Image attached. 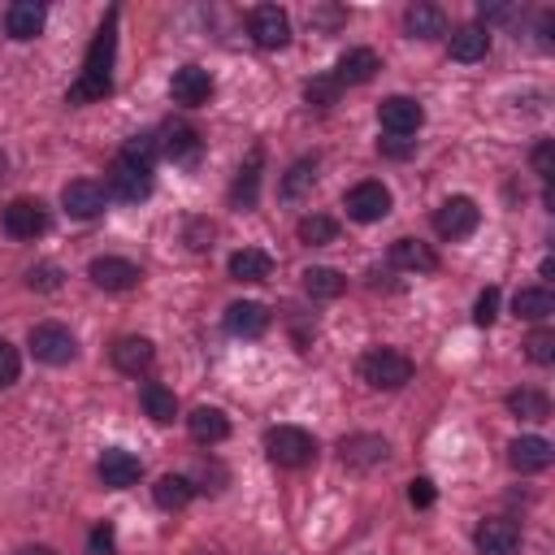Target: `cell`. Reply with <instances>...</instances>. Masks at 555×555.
<instances>
[{
  "instance_id": "obj_3",
  "label": "cell",
  "mask_w": 555,
  "mask_h": 555,
  "mask_svg": "<svg viewBox=\"0 0 555 555\" xmlns=\"http://www.w3.org/2000/svg\"><path fill=\"white\" fill-rule=\"evenodd\" d=\"M264 455L278 464V468H308L317 460V438L299 425H273L264 434Z\"/></svg>"
},
{
  "instance_id": "obj_48",
  "label": "cell",
  "mask_w": 555,
  "mask_h": 555,
  "mask_svg": "<svg viewBox=\"0 0 555 555\" xmlns=\"http://www.w3.org/2000/svg\"><path fill=\"white\" fill-rule=\"evenodd\" d=\"M516 17V4H481V22H507Z\"/></svg>"
},
{
  "instance_id": "obj_8",
  "label": "cell",
  "mask_w": 555,
  "mask_h": 555,
  "mask_svg": "<svg viewBox=\"0 0 555 555\" xmlns=\"http://www.w3.org/2000/svg\"><path fill=\"white\" fill-rule=\"evenodd\" d=\"M338 460L351 468V473H373L390 460V442L382 434H347L338 442Z\"/></svg>"
},
{
  "instance_id": "obj_34",
  "label": "cell",
  "mask_w": 555,
  "mask_h": 555,
  "mask_svg": "<svg viewBox=\"0 0 555 555\" xmlns=\"http://www.w3.org/2000/svg\"><path fill=\"white\" fill-rule=\"evenodd\" d=\"M507 412L520 416V421H551V399L533 386H520L507 395Z\"/></svg>"
},
{
  "instance_id": "obj_39",
  "label": "cell",
  "mask_w": 555,
  "mask_h": 555,
  "mask_svg": "<svg viewBox=\"0 0 555 555\" xmlns=\"http://www.w3.org/2000/svg\"><path fill=\"white\" fill-rule=\"evenodd\" d=\"M529 160H533V173L542 178V186H551V173H555V147H551V139H538L533 152H529Z\"/></svg>"
},
{
  "instance_id": "obj_6",
  "label": "cell",
  "mask_w": 555,
  "mask_h": 555,
  "mask_svg": "<svg viewBox=\"0 0 555 555\" xmlns=\"http://www.w3.org/2000/svg\"><path fill=\"white\" fill-rule=\"evenodd\" d=\"M247 35H251L256 48H269V52L286 48L291 43V13L278 9V4H256L247 13Z\"/></svg>"
},
{
  "instance_id": "obj_9",
  "label": "cell",
  "mask_w": 555,
  "mask_h": 555,
  "mask_svg": "<svg viewBox=\"0 0 555 555\" xmlns=\"http://www.w3.org/2000/svg\"><path fill=\"white\" fill-rule=\"evenodd\" d=\"M477 221H481V208H477V199H468V195H451V199H442L438 212H434V230H438L442 238H468V234L477 230Z\"/></svg>"
},
{
  "instance_id": "obj_14",
  "label": "cell",
  "mask_w": 555,
  "mask_h": 555,
  "mask_svg": "<svg viewBox=\"0 0 555 555\" xmlns=\"http://www.w3.org/2000/svg\"><path fill=\"white\" fill-rule=\"evenodd\" d=\"M95 473H100V481L108 490H126V486H134L143 477V460L134 451H126V447H108V451H100Z\"/></svg>"
},
{
  "instance_id": "obj_2",
  "label": "cell",
  "mask_w": 555,
  "mask_h": 555,
  "mask_svg": "<svg viewBox=\"0 0 555 555\" xmlns=\"http://www.w3.org/2000/svg\"><path fill=\"white\" fill-rule=\"evenodd\" d=\"M412 360L403 356V351H395V347H369L364 356H360V377L373 386V390H399V386H408L412 382Z\"/></svg>"
},
{
  "instance_id": "obj_38",
  "label": "cell",
  "mask_w": 555,
  "mask_h": 555,
  "mask_svg": "<svg viewBox=\"0 0 555 555\" xmlns=\"http://www.w3.org/2000/svg\"><path fill=\"white\" fill-rule=\"evenodd\" d=\"M338 91H343V87L334 82V74H321V78H312V82L304 87V100L317 104V108H330V104L338 100Z\"/></svg>"
},
{
  "instance_id": "obj_19",
  "label": "cell",
  "mask_w": 555,
  "mask_h": 555,
  "mask_svg": "<svg viewBox=\"0 0 555 555\" xmlns=\"http://www.w3.org/2000/svg\"><path fill=\"white\" fill-rule=\"evenodd\" d=\"M160 152L173 160V165H195L199 160V152H204V139H199V130L195 126H186V121H169L165 130H160Z\"/></svg>"
},
{
  "instance_id": "obj_16",
  "label": "cell",
  "mask_w": 555,
  "mask_h": 555,
  "mask_svg": "<svg viewBox=\"0 0 555 555\" xmlns=\"http://www.w3.org/2000/svg\"><path fill=\"white\" fill-rule=\"evenodd\" d=\"M104 204H108V195H104V186H100V182H91V178H74V182H65V186H61V208H65L69 217H78V221L100 217V212H104Z\"/></svg>"
},
{
  "instance_id": "obj_12",
  "label": "cell",
  "mask_w": 555,
  "mask_h": 555,
  "mask_svg": "<svg viewBox=\"0 0 555 555\" xmlns=\"http://www.w3.org/2000/svg\"><path fill=\"white\" fill-rule=\"evenodd\" d=\"M377 121H382V130L386 134H416L421 126H425V108L412 100V95H386L382 104H377Z\"/></svg>"
},
{
  "instance_id": "obj_45",
  "label": "cell",
  "mask_w": 555,
  "mask_h": 555,
  "mask_svg": "<svg viewBox=\"0 0 555 555\" xmlns=\"http://www.w3.org/2000/svg\"><path fill=\"white\" fill-rule=\"evenodd\" d=\"M434 499H438V490H434L429 477H412V481H408V503H412V507H434Z\"/></svg>"
},
{
  "instance_id": "obj_49",
  "label": "cell",
  "mask_w": 555,
  "mask_h": 555,
  "mask_svg": "<svg viewBox=\"0 0 555 555\" xmlns=\"http://www.w3.org/2000/svg\"><path fill=\"white\" fill-rule=\"evenodd\" d=\"M347 13L343 9H321V13H312V22H325V26H334V22H343Z\"/></svg>"
},
{
  "instance_id": "obj_24",
  "label": "cell",
  "mask_w": 555,
  "mask_h": 555,
  "mask_svg": "<svg viewBox=\"0 0 555 555\" xmlns=\"http://www.w3.org/2000/svg\"><path fill=\"white\" fill-rule=\"evenodd\" d=\"M390 264L403 273H434L438 269V251L421 238H395L390 243Z\"/></svg>"
},
{
  "instance_id": "obj_31",
  "label": "cell",
  "mask_w": 555,
  "mask_h": 555,
  "mask_svg": "<svg viewBox=\"0 0 555 555\" xmlns=\"http://www.w3.org/2000/svg\"><path fill=\"white\" fill-rule=\"evenodd\" d=\"M191 494H195V486H191V477H182V473H165V477H156V486H152V499H156V507H165V512H182V507L191 503Z\"/></svg>"
},
{
  "instance_id": "obj_47",
  "label": "cell",
  "mask_w": 555,
  "mask_h": 555,
  "mask_svg": "<svg viewBox=\"0 0 555 555\" xmlns=\"http://www.w3.org/2000/svg\"><path fill=\"white\" fill-rule=\"evenodd\" d=\"M208 238H212V221H191V230H186V243H191L195 251H204V247H212Z\"/></svg>"
},
{
  "instance_id": "obj_36",
  "label": "cell",
  "mask_w": 555,
  "mask_h": 555,
  "mask_svg": "<svg viewBox=\"0 0 555 555\" xmlns=\"http://www.w3.org/2000/svg\"><path fill=\"white\" fill-rule=\"evenodd\" d=\"M156 152H160V143H156V134H130L126 143H121V152L117 156H126V160H134V165H143V169H152V160H156Z\"/></svg>"
},
{
  "instance_id": "obj_35",
  "label": "cell",
  "mask_w": 555,
  "mask_h": 555,
  "mask_svg": "<svg viewBox=\"0 0 555 555\" xmlns=\"http://www.w3.org/2000/svg\"><path fill=\"white\" fill-rule=\"evenodd\" d=\"M295 234H299V243H304V247H325V243H334V238H338V221H334V217H325V212H308V217H299Z\"/></svg>"
},
{
  "instance_id": "obj_18",
  "label": "cell",
  "mask_w": 555,
  "mask_h": 555,
  "mask_svg": "<svg viewBox=\"0 0 555 555\" xmlns=\"http://www.w3.org/2000/svg\"><path fill=\"white\" fill-rule=\"evenodd\" d=\"M555 460V447L542 438V434H520L507 442V464L516 473H546Z\"/></svg>"
},
{
  "instance_id": "obj_40",
  "label": "cell",
  "mask_w": 555,
  "mask_h": 555,
  "mask_svg": "<svg viewBox=\"0 0 555 555\" xmlns=\"http://www.w3.org/2000/svg\"><path fill=\"white\" fill-rule=\"evenodd\" d=\"M494 317H499V286H486V291L477 295V304H473V321H477L481 330H490Z\"/></svg>"
},
{
  "instance_id": "obj_30",
  "label": "cell",
  "mask_w": 555,
  "mask_h": 555,
  "mask_svg": "<svg viewBox=\"0 0 555 555\" xmlns=\"http://www.w3.org/2000/svg\"><path fill=\"white\" fill-rule=\"evenodd\" d=\"M512 312H516L520 321H546V317L555 312V295H551L546 286H520V291L512 295Z\"/></svg>"
},
{
  "instance_id": "obj_17",
  "label": "cell",
  "mask_w": 555,
  "mask_h": 555,
  "mask_svg": "<svg viewBox=\"0 0 555 555\" xmlns=\"http://www.w3.org/2000/svg\"><path fill=\"white\" fill-rule=\"evenodd\" d=\"M108 360H113V369H117V373L139 377V373H147V369H152L156 347H152V338H143V334H121V338L108 347Z\"/></svg>"
},
{
  "instance_id": "obj_37",
  "label": "cell",
  "mask_w": 555,
  "mask_h": 555,
  "mask_svg": "<svg viewBox=\"0 0 555 555\" xmlns=\"http://www.w3.org/2000/svg\"><path fill=\"white\" fill-rule=\"evenodd\" d=\"M525 356H529L533 364H555V330L538 325V330L525 338Z\"/></svg>"
},
{
  "instance_id": "obj_50",
  "label": "cell",
  "mask_w": 555,
  "mask_h": 555,
  "mask_svg": "<svg viewBox=\"0 0 555 555\" xmlns=\"http://www.w3.org/2000/svg\"><path fill=\"white\" fill-rule=\"evenodd\" d=\"M17 555H56V551L43 546V542H30V546H17Z\"/></svg>"
},
{
  "instance_id": "obj_13",
  "label": "cell",
  "mask_w": 555,
  "mask_h": 555,
  "mask_svg": "<svg viewBox=\"0 0 555 555\" xmlns=\"http://www.w3.org/2000/svg\"><path fill=\"white\" fill-rule=\"evenodd\" d=\"M87 278H91L100 291H134L139 278H143V269H139L134 260H126V256H95V260L87 264Z\"/></svg>"
},
{
  "instance_id": "obj_41",
  "label": "cell",
  "mask_w": 555,
  "mask_h": 555,
  "mask_svg": "<svg viewBox=\"0 0 555 555\" xmlns=\"http://www.w3.org/2000/svg\"><path fill=\"white\" fill-rule=\"evenodd\" d=\"M191 486H195V490H204V494H217V490L225 486V468H221V464H208V460H204V464L195 468Z\"/></svg>"
},
{
  "instance_id": "obj_43",
  "label": "cell",
  "mask_w": 555,
  "mask_h": 555,
  "mask_svg": "<svg viewBox=\"0 0 555 555\" xmlns=\"http://www.w3.org/2000/svg\"><path fill=\"white\" fill-rule=\"evenodd\" d=\"M377 152L390 156V160H408V156L416 152V139H408V134H386V139H377Z\"/></svg>"
},
{
  "instance_id": "obj_4",
  "label": "cell",
  "mask_w": 555,
  "mask_h": 555,
  "mask_svg": "<svg viewBox=\"0 0 555 555\" xmlns=\"http://www.w3.org/2000/svg\"><path fill=\"white\" fill-rule=\"evenodd\" d=\"M104 195L121 199V204H139L152 195V169L126 160V156H113L108 173H104Z\"/></svg>"
},
{
  "instance_id": "obj_42",
  "label": "cell",
  "mask_w": 555,
  "mask_h": 555,
  "mask_svg": "<svg viewBox=\"0 0 555 555\" xmlns=\"http://www.w3.org/2000/svg\"><path fill=\"white\" fill-rule=\"evenodd\" d=\"M17 373H22V356H17V347L9 338H0V386H13Z\"/></svg>"
},
{
  "instance_id": "obj_10",
  "label": "cell",
  "mask_w": 555,
  "mask_h": 555,
  "mask_svg": "<svg viewBox=\"0 0 555 555\" xmlns=\"http://www.w3.org/2000/svg\"><path fill=\"white\" fill-rule=\"evenodd\" d=\"M473 542H477V555H520V525L507 516H486L473 529Z\"/></svg>"
},
{
  "instance_id": "obj_25",
  "label": "cell",
  "mask_w": 555,
  "mask_h": 555,
  "mask_svg": "<svg viewBox=\"0 0 555 555\" xmlns=\"http://www.w3.org/2000/svg\"><path fill=\"white\" fill-rule=\"evenodd\" d=\"M186 429H191V438H195V442H204V447H217V442H225V438H230V421H225V412H221V408H212V403L191 408Z\"/></svg>"
},
{
  "instance_id": "obj_29",
  "label": "cell",
  "mask_w": 555,
  "mask_h": 555,
  "mask_svg": "<svg viewBox=\"0 0 555 555\" xmlns=\"http://www.w3.org/2000/svg\"><path fill=\"white\" fill-rule=\"evenodd\" d=\"M139 403H143V412H147L156 425H169V421L178 416V395H173L165 382H143V386H139Z\"/></svg>"
},
{
  "instance_id": "obj_21",
  "label": "cell",
  "mask_w": 555,
  "mask_h": 555,
  "mask_svg": "<svg viewBox=\"0 0 555 555\" xmlns=\"http://www.w3.org/2000/svg\"><path fill=\"white\" fill-rule=\"evenodd\" d=\"M447 52H451V61H464V65L486 61V52H490V30L477 26V22L455 26V30L447 35Z\"/></svg>"
},
{
  "instance_id": "obj_26",
  "label": "cell",
  "mask_w": 555,
  "mask_h": 555,
  "mask_svg": "<svg viewBox=\"0 0 555 555\" xmlns=\"http://www.w3.org/2000/svg\"><path fill=\"white\" fill-rule=\"evenodd\" d=\"M260 165H264V147H251L247 160L238 165V178L230 186V204L234 208H256V191H260Z\"/></svg>"
},
{
  "instance_id": "obj_5",
  "label": "cell",
  "mask_w": 555,
  "mask_h": 555,
  "mask_svg": "<svg viewBox=\"0 0 555 555\" xmlns=\"http://www.w3.org/2000/svg\"><path fill=\"white\" fill-rule=\"evenodd\" d=\"M30 351L43 364H69L78 356V338L61 321H39V325H30Z\"/></svg>"
},
{
  "instance_id": "obj_33",
  "label": "cell",
  "mask_w": 555,
  "mask_h": 555,
  "mask_svg": "<svg viewBox=\"0 0 555 555\" xmlns=\"http://www.w3.org/2000/svg\"><path fill=\"white\" fill-rule=\"evenodd\" d=\"M304 291L312 299H338L347 291V278L338 269H330V264H312V269H304Z\"/></svg>"
},
{
  "instance_id": "obj_27",
  "label": "cell",
  "mask_w": 555,
  "mask_h": 555,
  "mask_svg": "<svg viewBox=\"0 0 555 555\" xmlns=\"http://www.w3.org/2000/svg\"><path fill=\"white\" fill-rule=\"evenodd\" d=\"M403 30L412 39H438V35H447V13L438 4H408L403 9Z\"/></svg>"
},
{
  "instance_id": "obj_28",
  "label": "cell",
  "mask_w": 555,
  "mask_h": 555,
  "mask_svg": "<svg viewBox=\"0 0 555 555\" xmlns=\"http://www.w3.org/2000/svg\"><path fill=\"white\" fill-rule=\"evenodd\" d=\"M273 273V256L260 251V247H238L230 256V278L234 282H264Z\"/></svg>"
},
{
  "instance_id": "obj_44",
  "label": "cell",
  "mask_w": 555,
  "mask_h": 555,
  "mask_svg": "<svg viewBox=\"0 0 555 555\" xmlns=\"http://www.w3.org/2000/svg\"><path fill=\"white\" fill-rule=\"evenodd\" d=\"M26 286H30V291H56V286H61V269H56V264H35V269L26 273Z\"/></svg>"
},
{
  "instance_id": "obj_23",
  "label": "cell",
  "mask_w": 555,
  "mask_h": 555,
  "mask_svg": "<svg viewBox=\"0 0 555 555\" xmlns=\"http://www.w3.org/2000/svg\"><path fill=\"white\" fill-rule=\"evenodd\" d=\"M225 330L234 338H260L269 330V308L256 304V299H238V304L225 308Z\"/></svg>"
},
{
  "instance_id": "obj_1",
  "label": "cell",
  "mask_w": 555,
  "mask_h": 555,
  "mask_svg": "<svg viewBox=\"0 0 555 555\" xmlns=\"http://www.w3.org/2000/svg\"><path fill=\"white\" fill-rule=\"evenodd\" d=\"M113 56H117V9H108L104 26L95 30L87 56H82V69L78 78L69 82L65 100L69 104H91V100H104L113 91Z\"/></svg>"
},
{
  "instance_id": "obj_20",
  "label": "cell",
  "mask_w": 555,
  "mask_h": 555,
  "mask_svg": "<svg viewBox=\"0 0 555 555\" xmlns=\"http://www.w3.org/2000/svg\"><path fill=\"white\" fill-rule=\"evenodd\" d=\"M43 22H48V9H43L39 0H13V4L4 9V35L17 39V43L35 39V35L43 30Z\"/></svg>"
},
{
  "instance_id": "obj_32",
  "label": "cell",
  "mask_w": 555,
  "mask_h": 555,
  "mask_svg": "<svg viewBox=\"0 0 555 555\" xmlns=\"http://www.w3.org/2000/svg\"><path fill=\"white\" fill-rule=\"evenodd\" d=\"M312 186H317V156H299V160L282 173L278 195H282V199H304Z\"/></svg>"
},
{
  "instance_id": "obj_7",
  "label": "cell",
  "mask_w": 555,
  "mask_h": 555,
  "mask_svg": "<svg viewBox=\"0 0 555 555\" xmlns=\"http://www.w3.org/2000/svg\"><path fill=\"white\" fill-rule=\"evenodd\" d=\"M343 208H347V217H351V221H360V225L382 221V217L390 212V186H386V182L364 178V182H356V186L343 195Z\"/></svg>"
},
{
  "instance_id": "obj_46",
  "label": "cell",
  "mask_w": 555,
  "mask_h": 555,
  "mask_svg": "<svg viewBox=\"0 0 555 555\" xmlns=\"http://www.w3.org/2000/svg\"><path fill=\"white\" fill-rule=\"evenodd\" d=\"M113 542H117L113 525H108V520H100V525L91 529V555H113Z\"/></svg>"
},
{
  "instance_id": "obj_15",
  "label": "cell",
  "mask_w": 555,
  "mask_h": 555,
  "mask_svg": "<svg viewBox=\"0 0 555 555\" xmlns=\"http://www.w3.org/2000/svg\"><path fill=\"white\" fill-rule=\"evenodd\" d=\"M208 95H212V74H208L204 65H182V69H173V78H169V100H173V104L199 108V104H208Z\"/></svg>"
},
{
  "instance_id": "obj_11",
  "label": "cell",
  "mask_w": 555,
  "mask_h": 555,
  "mask_svg": "<svg viewBox=\"0 0 555 555\" xmlns=\"http://www.w3.org/2000/svg\"><path fill=\"white\" fill-rule=\"evenodd\" d=\"M48 230V208L30 195H17L4 204V234L9 238H39Z\"/></svg>"
},
{
  "instance_id": "obj_22",
  "label": "cell",
  "mask_w": 555,
  "mask_h": 555,
  "mask_svg": "<svg viewBox=\"0 0 555 555\" xmlns=\"http://www.w3.org/2000/svg\"><path fill=\"white\" fill-rule=\"evenodd\" d=\"M377 69H382V61H377L373 48H347V52L338 56V65H334V82H338V87H360V82H369Z\"/></svg>"
}]
</instances>
